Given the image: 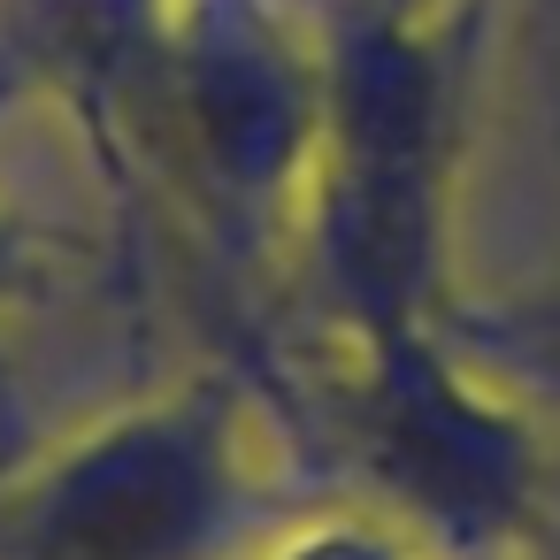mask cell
I'll return each mask as SVG.
<instances>
[{
  "label": "cell",
  "instance_id": "obj_1",
  "mask_svg": "<svg viewBox=\"0 0 560 560\" xmlns=\"http://www.w3.org/2000/svg\"><path fill=\"white\" fill-rule=\"evenodd\" d=\"M468 0H353L315 62L307 131V277L353 338H407L445 315V200L468 93Z\"/></svg>",
  "mask_w": 560,
  "mask_h": 560
},
{
  "label": "cell",
  "instance_id": "obj_3",
  "mask_svg": "<svg viewBox=\"0 0 560 560\" xmlns=\"http://www.w3.org/2000/svg\"><path fill=\"white\" fill-rule=\"evenodd\" d=\"M254 491L246 407L208 376L32 476L0 522V560H231L261 529Z\"/></svg>",
  "mask_w": 560,
  "mask_h": 560
},
{
  "label": "cell",
  "instance_id": "obj_4",
  "mask_svg": "<svg viewBox=\"0 0 560 560\" xmlns=\"http://www.w3.org/2000/svg\"><path fill=\"white\" fill-rule=\"evenodd\" d=\"M438 338L522 415H560V277L506 300H445Z\"/></svg>",
  "mask_w": 560,
  "mask_h": 560
},
{
  "label": "cell",
  "instance_id": "obj_5",
  "mask_svg": "<svg viewBox=\"0 0 560 560\" xmlns=\"http://www.w3.org/2000/svg\"><path fill=\"white\" fill-rule=\"evenodd\" d=\"M522 560H560V522H552V537H545L537 552H522Z\"/></svg>",
  "mask_w": 560,
  "mask_h": 560
},
{
  "label": "cell",
  "instance_id": "obj_6",
  "mask_svg": "<svg viewBox=\"0 0 560 560\" xmlns=\"http://www.w3.org/2000/svg\"><path fill=\"white\" fill-rule=\"evenodd\" d=\"M384 9H445V0H384Z\"/></svg>",
  "mask_w": 560,
  "mask_h": 560
},
{
  "label": "cell",
  "instance_id": "obj_2",
  "mask_svg": "<svg viewBox=\"0 0 560 560\" xmlns=\"http://www.w3.org/2000/svg\"><path fill=\"white\" fill-rule=\"evenodd\" d=\"M338 438L445 560H522L560 522V460L537 445V415L499 399L438 323L353 346Z\"/></svg>",
  "mask_w": 560,
  "mask_h": 560
}]
</instances>
